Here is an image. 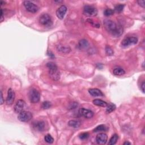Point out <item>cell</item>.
<instances>
[{"label": "cell", "instance_id": "1", "mask_svg": "<svg viewBox=\"0 0 145 145\" xmlns=\"http://www.w3.org/2000/svg\"><path fill=\"white\" fill-rule=\"evenodd\" d=\"M104 26L105 30L115 37H120L123 33V28L121 26L109 19L104 21Z\"/></svg>", "mask_w": 145, "mask_h": 145}, {"label": "cell", "instance_id": "2", "mask_svg": "<svg viewBox=\"0 0 145 145\" xmlns=\"http://www.w3.org/2000/svg\"><path fill=\"white\" fill-rule=\"evenodd\" d=\"M47 67L49 70V74L51 78L54 81L59 80L60 78V73L56 64L52 62H48L47 64Z\"/></svg>", "mask_w": 145, "mask_h": 145}, {"label": "cell", "instance_id": "3", "mask_svg": "<svg viewBox=\"0 0 145 145\" xmlns=\"http://www.w3.org/2000/svg\"><path fill=\"white\" fill-rule=\"evenodd\" d=\"M30 101L33 103H36L39 102L40 99V94L39 92L36 89H31L28 93Z\"/></svg>", "mask_w": 145, "mask_h": 145}, {"label": "cell", "instance_id": "4", "mask_svg": "<svg viewBox=\"0 0 145 145\" xmlns=\"http://www.w3.org/2000/svg\"><path fill=\"white\" fill-rule=\"evenodd\" d=\"M23 5L26 9L29 12L32 13H35L38 11L39 10V8L36 4H35L33 2L29 1H25L23 2Z\"/></svg>", "mask_w": 145, "mask_h": 145}, {"label": "cell", "instance_id": "5", "mask_svg": "<svg viewBox=\"0 0 145 145\" xmlns=\"http://www.w3.org/2000/svg\"><path fill=\"white\" fill-rule=\"evenodd\" d=\"M33 118V114L30 112L23 111L19 113L18 116V120L21 122H28Z\"/></svg>", "mask_w": 145, "mask_h": 145}, {"label": "cell", "instance_id": "6", "mask_svg": "<svg viewBox=\"0 0 145 145\" xmlns=\"http://www.w3.org/2000/svg\"><path fill=\"white\" fill-rule=\"evenodd\" d=\"M39 22L41 24L47 27L51 26L53 23L51 16L48 14H43L41 15L39 18Z\"/></svg>", "mask_w": 145, "mask_h": 145}, {"label": "cell", "instance_id": "7", "mask_svg": "<svg viewBox=\"0 0 145 145\" xmlns=\"http://www.w3.org/2000/svg\"><path fill=\"white\" fill-rule=\"evenodd\" d=\"M83 13L89 17H94L97 15L98 10L92 6L86 5L83 9Z\"/></svg>", "mask_w": 145, "mask_h": 145}, {"label": "cell", "instance_id": "8", "mask_svg": "<svg viewBox=\"0 0 145 145\" xmlns=\"http://www.w3.org/2000/svg\"><path fill=\"white\" fill-rule=\"evenodd\" d=\"M137 43L138 39L136 37H128L122 41L121 46L122 47L126 48L131 45L136 44Z\"/></svg>", "mask_w": 145, "mask_h": 145}, {"label": "cell", "instance_id": "9", "mask_svg": "<svg viewBox=\"0 0 145 145\" xmlns=\"http://www.w3.org/2000/svg\"><path fill=\"white\" fill-rule=\"evenodd\" d=\"M25 105L26 103L24 100L22 99L18 100L14 105V111L17 114H19L24 111Z\"/></svg>", "mask_w": 145, "mask_h": 145}, {"label": "cell", "instance_id": "10", "mask_svg": "<svg viewBox=\"0 0 145 145\" xmlns=\"http://www.w3.org/2000/svg\"><path fill=\"white\" fill-rule=\"evenodd\" d=\"M79 114L80 116L84 117L86 118H91L94 116V112L90 109L84 108H80L79 110Z\"/></svg>", "mask_w": 145, "mask_h": 145}, {"label": "cell", "instance_id": "11", "mask_svg": "<svg viewBox=\"0 0 145 145\" xmlns=\"http://www.w3.org/2000/svg\"><path fill=\"white\" fill-rule=\"evenodd\" d=\"M108 140L107 135L104 133H99L96 137V141L99 144H104Z\"/></svg>", "mask_w": 145, "mask_h": 145}, {"label": "cell", "instance_id": "12", "mask_svg": "<svg viewBox=\"0 0 145 145\" xmlns=\"http://www.w3.org/2000/svg\"><path fill=\"white\" fill-rule=\"evenodd\" d=\"M15 92L11 89H9L8 92V96L6 98V104L8 105H11L13 104L15 99Z\"/></svg>", "mask_w": 145, "mask_h": 145}, {"label": "cell", "instance_id": "13", "mask_svg": "<svg viewBox=\"0 0 145 145\" xmlns=\"http://www.w3.org/2000/svg\"><path fill=\"white\" fill-rule=\"evenodd\" d=\"M67 8L65 5H62L57 10L56 15L60 19H62L66 13Z\"/></svg>", "mask_w": 145, "mask_h": 145}, {"label": "cell", "instance_id": "14", "mask_svg": "<svg viewBox=\"0 0 145 145\" xmlns=\"http://www.w3.org/2000/svg\"><path fill=\"white\" fill-rule=\"evenodd\" d=\"M33 127L36 130L39 131H43L46 129V125H45L44 122L43 121L34 122V123L33 124Z\"/></svg>", "mask_w": 145, "mask_h": 145}, {"label": "cell", "instance_id": "15", "mask_svg": "<svg viewBox=\"0 0 145 145\" xmlns=\"http://www.w3.org/2000/svg\"><path fill=\"white\" fill-rule=\"evenodd\" d=\"M89 94L92 96H103V93L98 89H91L89 90Z\"/></svg>", "mask_w": 145, "mask_h": 145}, {"label": "cell", "instance_id": "16", "mask_svg": "<svg viewBox=\"0 0 145 145\" xmlns=\"http://www.w3.org/2000/svg\"><path fill=\"white\" fill-rule=\"evenodd\" d=\"M89 44L87 40L82 39L79 41L78 47L80 49H82V50L86 49L89 47Z\"/></svg>", "mask_w": 145, "mask_h": 145}, {"label": "cell", "instance_id": "17", "mask_svg": "<svg viewBox=\"0 0 145 145\" xmlns=\"http://www.w3.org/2000/svg\"><path fill=\"white\" fill-rule=\"evenodd\" d=\"M92 103H93V104L95 105L99 106V107H107V105L108 104L105 102L103 101V100H100V99H98L94 100Z\"/></svg>", "mask_w": 145, "mask_h": 145}, {"label": "cell", "instance_id": "18", "mask_svg": "<svg viewBox=\"0 0 145 145\" xmlns=\"http://www.w3.org/2000/svg\"><path fill=\"white\" fill-rule=\"evenodd\" d=\"M113 73L116 76H121L125 74V70L121 68V67H116L113 71Z\"/></svg>", "mask_w": 145, "mask_h": 145}, {"label": "cell", "instance_id": "19", "mask_svg": "<svg viewBox=\"0 0 145 145\" xmlns=\"http://www.w3.org/2000/svg\"><path fill=\"white\" fill-rule=\"evenodd\" d=\"M68 125L70 127L74 128H77L80 127V122L77 120H70L68 122Z\"/></svg>", "mask_w": 145, "mask_h": 145}, {"label": "cell", "instance_id": "20", "mask_svg": "<svg viewBox=\"0 0 145 145\" xmlns=\"http://www.w3.org/2000/svg\"><path fill=\"white\" fill-rule=\"evenodd\" d=\"M118 136L117 134H114L112 136V137L110 138V140H109V141L108 142V144L109 145H114V144H115L117 142V141L118 140Z\"/></svg>", "mask_w": 145, "mask_h": 145}, {"label": "cell", "instance_id": "21", "mask_svg": "<svg viewBox=\"0 0 145 145\" xmlns=\"http://www.w3.org/2000/svg\"><path fill=\"white\" fill-rule=\"evenodd\" d=\"M116 108V107L115 104H112V103L108 104L107 105V109H106V112L107 114H110V113L115 110Z\"/></svg>", "mask_w": 145, "mask_h": 145}, {"label": "cell", "instance_id": "22", "mask_svg": "<svg viewBox=\"0 0 145 145\" xmlns=\"http://www.w3.org/2000/svg\"><path fill=\"white\" fill-rule=\"evenodd\" d=\"M107 130V128L104 125H100L98 126L96 128H95L93 131L94 133H96V132H99V131H105Z\"/></svg>", "mask_w": 145, "mask_h": 145}, {"label": "cell", "instance_id": "23", "mask_svg": "<svg viewBox=\"0 0 145 145\" xmlns=\"http://www.w3.org/2000/svg\"><path fill=\"white\" fill-rule=\"evenodd\" d=\"M58 50L62 52V53H69L70 51V48L69 47H66L64 46H58Z\"/></svg>", "mask_w": 145, "mask_h": 145}, {"label": "cell", "instance_id": "24", "mask_svg": "<svg viewBox=\"0 0 145 145\" xmlns=\"http://www.w3.org/2000/svg\"><path fill=\"white\" fill-rule=\"evenodd\" d=\"M44 140L46 142H47L48 143H50V144L52 143L54 141L53 138L49 134H47L46 136L44 137Z\"/></svg>", "mask_w": 145, "mask_h": 145}, {"label": "cell", "instance_id": "25", "mask_svg": "<svg viewBox=\"0 0 145 145\" xmlns=\"http://www.w3.org/2000/svg\"><path fill=\"white\" fill-rule=\"evenodd\" d=\"M114 10L111 9H107L104 11V15L106 16V17H109V16L114 15Z\"/></svg>", "mask_w": 145, "mask_h": 145}, {"label": "cell", "instance_id": "26", "mask_svg": "<svg viewBox=\"0 0 145 145\" xmlns=\"http://www.w3.org/2000/svg\"><path fill=\"white\" fill-rule=\"evenodd\" d=\"M124 6L125 5L123 4H118L115 6V11H116L117 12H121V11H122V10H123Z\"/></svg>", "mask_w": 145, "mask_h": 145}, {"label": "cell", "instance_id": "27", "mask_svg": "<svg viewBox=\"0 0 145 145\" xmlns=\"http://www.w3.org/2000/svg\"><path fill=\"white\" fill-rule=\"evenodd\" d=\"M105 52L106 53H107V55L108 56H112L114 53V51H113L112 48L108 46H107L105 47Z\"/></svg>", "mask_w": 145, "mask_h": 145}, {"label": "cell", "instance_id": "28", "mask_svg": "<svg viewBox=\"0 0 145 145\" xmlns=\"http://www.w3.org/2000/svg\"><path fill=\"white\" fill-rule=\"evenodd\" d=\"M52 104L49 102H44L42 104V107L43 109H47L51 107Z\"/></svg>", "mask_w": 145, "mask_h": 145}, {"label": "cell", "instance_id": "29", "mask_svg": "<svg viewBox=\"0 0 145 145\" xmlns=\"http://www.w3.org/2000/svg\"><path fill=\"white\" fill-rule=\"evenodd\" d=\"M89 137V134L88 133H83L79 135V138L82 140H87Z\"/></svg>", "mask_w": 145, "mask_h": 145}, {"label": "cell", "instance_id": "30", "mask_svg": "<svg viewBox=\"0 0 145 145\" xmlns=\"http://www.w3.org/2000/svg\"><path fill=\"white\" fill-rule=\"evenodd\" d=\"M138 5H140L141 7H142L143 8H144L145 7V1L144 0H139V1H137Z\"/></svg>", "mask_w": 145, "mask_h": 145}, {"label": "cell", "instance_id": "31", "mask_svg": "<svg viewBox=\"0 0 145 145\" xmlns=\"http://www.w3.org/2000/svg\"><path fill=\"white\" fill-rule=\"evenodd\" d=\"M144 87H145V83L143 81L141 85V90H142V91L143 92V93H144Z\"/></svg>", "mask_w": 145, "mask_h": 145}, {"label": "cell", "instance_id": "32", "mask_svg": "<svg viewBox=\"0 0 145 145\" xmlns=\"http://www.w3.org/2000/svg\"><path fill=\"white\" fill-rule=\"evenodd\" d=\"M4 103V98H3V94L2 91H1V104H3Z\"/></svg>", "mask_w": 145, "mask_h": 145}, {"label": "cell", "instance_id": "33", "mask_svg": "<svg viewBox=\"0 0 145 145\" xmlns=\"http://www.w3.org/2000/svg\"><path fill=\"white\" fill-rule=\"evenodd\" d=\"M48 55L50 57H54V55L51 52V51L48 52Z\"/></svg>", "mask_w": 145, "mask_h": 145}, {"label": "cell", "instance_id": "34", "mask_svg": "<svg viewBox=\"0 0 145 145\" xmlns=\"http://www.w3.org/2000/svg\"><path fill=\"white\" fill-rule=\"evenodd\" d=\"M124 145H126V144H131V143L130 142H125L124 143Z\"/></svg>", "mask_w": 145, "mask_h": 145}]
</instances>
